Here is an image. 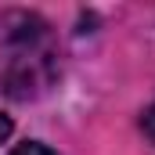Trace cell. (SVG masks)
<instances>
[{
    "label": "cell",
    "mask_w": 155,
    "mask_h": 155,
    "mask_svg": "<svg viewBox=\"0 0 155 155\" xmlns=\"http://www.w3.org/2000/svg\"><path fill=\"white\" fill-rule=\"evenodd\" d=\"M54 76L51 33L36 15H0V90L11 97H33Z\"/></svg>",
    "instance_id": "obj_1"
},
{
    "label": "cell",
    "mask_w": 155,
    "mask_h": 155,
    "mask_svg": "<svg viewBox=\"0 0 155 155\" xmlns=\"http://www.w3.org/2000/svg\"><path fill=\"white\" fill-rule=\"evenodd\" d=\"M11 155H58V152H51V148L40 144V141H25V144H18Z\"/></svg>",
    "instance_id": "obj_2"
},
{
    "label": "cell",
    "mask_w": 155,
    "mask_h": 155,
    "mask_svg": "<svg viewBox=\"0 0 155 155\" xmlns=\"http://www.w3.org/2000/svg\"><path fill=\"white\" fill-rule=\"evenodd\" d=\"M141 130L148 134V141L155 144V101H152V108L144 112V119H141Z\"/></svg>",
    "instance_id": "obj_3"
},
{
    "label": "cell",
    "mask_w": 155,
    "mask_h": 155,
    "mask_svg": "<svg viewBox=\"0 0 155 155\" xmlns=\"http://www.w3.org/2000/svg\"><path fill=\"white\" fill-rule=\"evenodd\" d=\"M7 137H11V119H7V116H0V144H4Z\"/></svg>",
    "instance_id": "obj_4"
}]
</instances>
